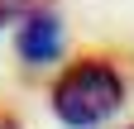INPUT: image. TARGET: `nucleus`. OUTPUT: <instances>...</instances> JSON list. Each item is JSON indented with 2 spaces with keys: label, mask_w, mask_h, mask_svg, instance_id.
<instances>
[{
  "label": "nucleus",
  "mask_w": 134,
  "mask_h": 129,
  "mask_svg": "<svg viewBox=\"0 0 134 129\" xmlns=\"http://www.w3.org/2000/svg\"><path fill=\"white\" fill-rule=\"evenodd\" d=\"M125 72L115 67L110 57H77L58 72L53 91H48V105H53L58 124L67 129H100L105 120L120 115L125 105Z\"/></svg>",
  "instance_id": "obj_1"
},
{
  "label": "nucleus",
  "mask_w": 134,
  "mask_h": 129,
  "mask_svg": "<svg viewBox=\"0 0 134 129\" xmlns=\"http://www.w3.org/2000/svg\"><path fill=\"white\" fill-rule=\"evenodd\" d=\"M62 48H67V24H62V14L48 5L38 10H29L19 29H14V53H19L24 67H53V62L62 57Z\"/></svg>",
  "instance_id": "obj_2"
},
{
  "label": "nucleus",
  "mask_w": 134,
  "mask_h": 129,
  "mask_svg": "<svg viewBox=\"0 0 134 129\" xmlns=\"http://www.w3.org/2000/svg\"><path fill=\"white\" fill-rule=\"evenodd\" d=\"M43 0H0V29H19V19L29 10H38Z\"/></svg>",
  "instance_id": "obj_3"
},
{
  "label": "nucleus",
  "mask_w": 134,
  "mask_h": 129,
  "mask_svg": "<svg viewBox=\"0 0 134 129\" xmlns=\"http://www.w3.org/2000/svg\"><path fill=\"white\" fill-rule=\"evenodd\" d=\"M0 129H24V120L14 115V110H5V105H0Z\"/></svg>",
  "instance_id": "obj_4"
},
{
  "label": "nucleus",
  "mask_w": 134,
  "mask_h": 129,
  "mask_svg": "<svg viewBox=\"0 0 134 129\" xmlns=\"http://www.w3.org/2000/svg\"><path fill=\"white\" fill-rule=\"evenodd\" d=\"M129 129H134V124H129Z\"/></svg>",
  "instance_id": "obj_5"
}]
</instances>
